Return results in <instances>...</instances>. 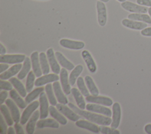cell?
<instances>
[{
    "instance_id": "10",
    "label": "cell",
    "mask_w": 151,
    "mask_h": 134,
    "mask_svg": "<svg viewBox=\"0 0 151 134\" xmlns=\"http://www.w3.org/2000/svg\"><path fill=\"white\" fill-rule=\"evenodd\" d=\"M47 56L50 66L52 72L57 74H59L61 71L60 66L58 64L55 53H54L53 49L52 48H50L47 50Z\"/></svg>"
},
{
    "instance_id": "22",
    "label": "cell",
    "mask_w": 151,
    "mask_h": 134,
    "mask_svg": "<svg viewBox=\"0 0 151 134\" xmlns=\"http://www.w3.org/2000/svg\"><path fill=\"white\" fill-rule=\"evenodd\" d=\"M37 127L40 129L44 128H58L60 126L59 122L55 119H41L37 122Z\"/></svg>"
},
{
    "instance_id": "40",
    "label": "cell",
    "mask_w": 151,
    "mask_h": 134,
    "mask_svg": "<svg viewBox=\"0 0 151 134\" xmlns=\"http://www.w3.org/2000/svg\"><path fill=\"white\" fill-rule=\"evenodd\" d=\"M13 88V85L5 80H1L0 81V89L1 90H6V91H10Z\"/></svg>"
},
{
    "instance_id": "15",
    "label": "cell",
    "mask_w": 151,
    "mask_h": 134,
    "mask_svg": "<svg viewBox=\"0 0 151 134\" xmlns=\"http://www.w3.org/2000/svg\"><path fill=\"white\" fill-rule=\"evenodd\" d=\"M60 79L59 76L55 73L45 74L44 76L38 77L35 81V86L37 87H41L46 84L51 83L58 81Z\"/></svg>"
},
{
    "instance_id": "11",
    "label": "cell",
    "mask_w": 151,
    "mask_h": 134,
    "mask_svg": "<svg viewBox=\"0 0 151 134\" xmlns=\"http://www.w3.org/2000/svg\"><path fill=\"white\" fill-rule=\"evenodd\" d=\"M60 80L61 84L62 89L66 95H68L71 93V84L69 82V77L67 69L62 68L60 73Z\"/></svg>"
},
{
    "instance_id": "24",
    "label": "cell",
    "mask_w": 151,
    "mask_h": 134,
    "mask_svg": "<svg viewBox=\"0 0 151 134\" xmlns=\"http://www.w3.org/2000/svg\"><path fill=\"white\" fill-rule=\"evenodd\" d=\"M71 93L74 98V100L76 102L77 106L80 109L84 110L86 107V104L83 94L80 92V91L78 89H76L75 87H73L71 89Z\"/></svg>"
},
{
    "instance_id": "19",
    "label": "cell",
    "mask_w": 151,
    "mask_h": 134,
    "mask_svg": "<svg viewBox=\"0 0 151 134\" xmlns=\"http://www.w3.org/2000/svg\"><path fill=\"white\" fill-rule=\"evenodd\" d=\"M122 24L125 27L130 29L141 30L147 27V25L146 23L137 21L135 20H132L130 19H124L122 21Z\"/></svg>"
},
{
    "instance_id": "32",
    "label": "cell",
    "mask_w": 151,
    "mask_h": 134,
    "mask_svg": "<svg viewBox=\"0 0 151 134\" xmlns=\"http://www.w3.org/2000/svg\"><path fill=\"white\" fill-rule=\"evenodd\" d=\"M86 84L90 91V93L93 96H98L99 94V91L96 86L93 79L90 76H86L84 78Z\"/></svg>"
},
{
    "instance_id": "1",
    "label": "cell",
    "mask_w": 151,
    "mask_h": 134,
    "mask_svg": "<svg viewBox=\"0 0 151 134\" xmlns=\"http://www.w3.org/2000/svg\"><path fill=\"white\" fill-rule=\"evenodd\" d=\"M68 106L73 109L76 113L80 115L81 116L84 117L85 119L90 121L93 123L100 125H104L109 126L111 125L112 122V119L110 117L104 116V115L99 114L97 113H92L90 112V111H85L84 110L80 109L79 107H76L72 103H68Z\"/></svg>"
},
{
    "instance_id": "5",
    "label": "cell",
    "mask_w": 151,
    "mask_h": 134,
    "mask_svg": "<svg viewBox=\"0 0 151 134\" xmlns=\"http://www.w3.org/2000/svg\"><path fill=\"white\" fill-rule=\"evenodd\" d=\"M39 105L40 102L38 101H34L25 107L20 119V123L22 125H25L28 121L29 118L31 116L33 112H34V111L38 107Z\"/></svg>"
},
{
    "instance_id": "28",
    "label": "cell",
    "mask_w": 151,
    "mask_h": 134,
    "mask_svg": "<svg viewBox=\"0 0 151 134\" xmlns=\"http://www.w3.org/2000/svg\"><path fill=\"white\" fill-rule=\"evenodd\" d=\"M9 96L17 106L21 109H25L27 107V103L22 99L18 92L14 89H12L9 91Z\"/></svg>"
},
{
    "instance_id": "51",
    "label": "cell",
    "mask_w": 151,
    "mask_h": 134,
    "mask_svg": "<svg viewBox=\"0 0 151 134\" xmlns=\"http://www.w3.org/2000/svg\"><path fill=\"white\" fill-rule=\"evenodd\" d=\"M99 1H100L101 2H107L109 1V0H99Z\"/></svg>"
},
{
    "instance_id": "4",
    "label": "cell",
    "mask_w": 151,
    "mask_h": 134,
    "mask_svg": "<svg viewBox=\"0 0 151 134\" xmlns=\"http://www.w3.org/2000/svg\"><path fill=\"white\" fill-rule=\"evenodd\" d=\"M122 7L125 10L133 13L145 14L148 12V8L145 6L136 4L130 1H124L121 4Z\"/></svg>"
},
{
    "instance_id": "41",
    "label": "cell",
    "mask_w": 151,
    "mask_h": 134,
    "mask_svg": "<svg viewBox=\"0 0 151 134\" xmlns=\"http://www.w3.org/2000/svg\"><path fill=\"white\" fill-rule=\"evenodd\" d=\"M5 119L2 115H1V123H0V133L5 134L7 133V125L5 122Z\"/></svg>"
},
{
    "instance_id": "9",
    "label": "cell",
    "mask_w": 151,
    "mask_h": 134,
    "mask_svg": "<svg viewBox=\"0 0 151 134\" xmlns=\"http://www.w3.org/2000/svg\"><path fill=\"white\" fill-rule=\"evenodd\" d=\"M48 97L46 93L42 91L39 97L40 102V119H45L48 117L49 113V106H48V101L47 100Z\"/></svg>"
},
{
    "instance_id": "53",
    "label": "cell",
    "mask_w": 151,
    "mask_h": 134,
    "mask_svg": "<svg viewBox=\"0 0 151 134\" xmlns=\"http://www.w3.org/2000/svg\"><path fill=\"white\" fill-rule=\"evenodd\" d=\"M39 1H48V0H39Z\"/></svg>"
},
{
    "instance_id": "48",
    "label": "cell",
    "mask_w": 151,
    "mask_h": 134,
    "mask_svg": "<svg viewBox=\"0 0 151 134\" xmlns=\"http://www.w3.org/2000/svg\"><path fill=\"white\" fill-rule=\"evenodd\" d=\"M6 51L5 47L2 45V43H0V54L1 55H4L5 54Z\"/></svg>"
},
{
    "instance_id": "34",
    "label": "cell",
    "mask_w": 151,
    "mask_h": 134,
    "mask_svg": "<svg viewBox=\"0 0 151 134\" xmlns=\"http://www.w3.org/2000/svg\"><path fill=\"white\" fill-rule=\"evenodd\" d=\"M45 93L47 94V96L48 97V101L51 105L52 106H56L57 105V98L55 97V94L53 90V87H52V84L50 83L47 84V85L45 87Z\"/></svg>"
},
{
    "instance_id": "43",
    "label": "cell",
    "mask_w": 151,
    "mask_h": 134,
    "mask_svg": "<svg viewBox=\"0 0 151 134\" xmlns=\"http://www.w3.org/2000/svg\"><path fill=\"white\" fill-rule=\"evenodd\" d=\"M137 4L151 7V0H136Z\"/></svg>"
},
{
    "instance_id": "36",
    "label": "cell",
    "mask_w": 151,
    "mask_h": 134,
    "mask_svg": "<svg viewBox=\"0 0 151 134\" xmlns=\"http://www.w3.org/2000/svg\"><path fill=\"white\" fill-rule=\"evenodd\" d=\"M44 90H45V88H44L43 87H40L35 89L34 90L29 92L28 94L25 97V101L27 103H31L38 96H40V94L42 91H44Z\"/></svg>"
},
{
    "instance_id": "6",
    "label": "cell",
    "mask_w": 151,
    "mask_h": 134,
    "mask_svg": "<svg viewBox=\"0 0 151 134\" xmlns=\"http://www.w3.org/2000/svg\"><path fill=\"white\" fill-rule=\"evenodd\" d=\"M86 109L88 111L95 112L108 117H111L112 115V112L109 108L104 107V106H101V104H99L92 103H88L86 104Z\"/></svg>"
},
{
    "instance_id": "38",
    "label": "cell",
    "mask_w": 151,
    "mask_h": 134,
    "mask_svg": "<svg viewBox=\"0 0 151 134\" xmlns=\"http://www.w3.org/2000/svg\"><path fill=\"white\" fill-rule=\"evenodd\" d=\"M84 80L83 79V78L82 77H79L77 80V87L79 89V90L80 91V92L83 94V95L85 97H87L88 96L90 95V91L87 88V87H86V84H85V82H84Z\"/></svg>"
},
{
    "instance_id": "52",
    "label": "cell",
    "mask_w": 151,
    "mask_h": 134,
    "mask_svg": "<svg viewBox=\"0 0 151 134\" xmlns=\"http://www.w3.org/2000/svg\"><path fill=\"white\" fill-rule=\"evenodd\" d=\"M118 1H119V2H124V1H126V0H117Z\"/></svg>"
},
{
    "instance_id": "26",
    "label": "cell",
    "mask_w": 151,
    "mask_h": 134,
    "mask_svg": "<svg viewBox=\"0 0 151 134\" xmlns=\"http://www.w3.org/2000/svg\"><path fill=\"white\" fill-rule=\"evenodd\" d=\"M9 82L13 85L15 90L18 92L21 97H25L27 96V90L24 84L20 81L19 79L16 77H11L9 79Z\"/></svg>"
},
{
    "instance_id": "45",
    "label": "cell",
    "mask_w": 151,
    "mask_h": 134,
    "mask_svg": "<svg viewBox=\"0 0 151 134\" xmlns=\"http://www.w3.org/2000/svg\"><path fill=\"white\" fill-rule=\"evenodd\" d=\"M141 34L146 37H151V27H147L141 31Z\"/></svg>"
},
{
    "instance_id": "21",
    "label": "cell",
    "mask_w": 151,
    "mask_h": 134,
    "mask_svg": "<svg viewBox=\"0 0 151 134\" xmlns=\"http://www.w3.org/2000/svg\"><path fill=\"white\" fill-rule=\"evenodd\" d=\"M22 64L21 63L16 64L10 67L8 70H6L4 73L0 74V79L6 80L9 79L15 74H17L19 71H20L21 68L22 67Z\"/></svg>"
},
{
    "instance_id": "3",
    "label": "cell",
    "mask_w": 151,
    "mask_h": 134,
    "mask_svg": "<svg viewBox=\"0 0 151 134\" xmlns=\"http://www.w3.org/2000/svg\"><path fill=\"white\" fill-rule=\"evenodd\" d=\"M26 58L24 54H4L0 56V63L6 64H18L24 62Z\"/></svg>"
},
{
    "instance_id": "49",
    "label": "cell",
    "mask_w": 151,
    "mask_h": 134,
    "mask_svg": "<svg viewBox=\"0 0 151 134\" xmlns=\"http://www.w3.org/2000/svg\"><path fill=\"white\" fill-rule=\"evenodd\" d=\"M15 131H14V129L12 127H9L8 129L7 130V133L8 134H15Z\"/></svg>"
},
{
    "instance_id": "25",
    "label": "cell",
    "mask_w": 151,
    "mask_h": 134,
    "mask_svg": "<svg viewBox=\"0 0 151 134\" xmlns=\"http://www.w3.org/2000/svg\"><path fill=\"white\" fill-rule=\"evenodd\" d=\"M55 57L57 58V60L63 68H65L67 70H72L75 67L74 65L70 62L69 60H68L64 56V55L61 53L59 51H56L55 53Z\"/></svg>"
},
{
    "instance_id": "33",
    "label": "cell",
    "mask_w": 151,
    "mask_h": 134,
    "mask_svg": "<svg viewBox=\"0 0 151 134\" xmlns=\"http://www.w3.org/2000/svg\"><path fill=\"white\" fill-rule=\"evenodd\" d=\"M127 17L130 19L142 21L147 24H151V18L147 14L141 13H133L128 15Z\"/></svg>"
},
{
    "instance_id": "44",
    "label": "cell",
    "mask_w": 151,
    "mask_h": 134,
    "mask_svg": "<svg viewBox=\"0 0 151 134\" xmlns=\"http://www.w3.org/2000/svg\"><path fill=\"white\" fill-rule=\"evenodd\" d=\"M8 92L6 90H4L1 91L0 93V102L1 104H3V103L6 100V99L8 96Z\"/></svg>"
},
{
    "instance_id": "7",
    "label": "cell",
    "mask_w": 151,
    "mask_h": 134,
    "mask_svg": "<svg viewBox=\"0 0 151 134\" xmlns=\"http://www.w3.org/2000/svg\"><path fill=\"white\" fill-rule=\"evenodd\" d=\"M96 8L98 23L101 27H104L106 24L107 22V11L106 5L103 2L98 1L96 3Z\"/></svg>"
},
{
    "instance_id": "27",
    "label": "cell",
    "mask_w": 151,
    "mask_h": 134,
    "mask_svg": "<svg viewBox=\"0 0 151 134\" xmlns=\"http://www.w3.org/2000/svg\"><path fill=\"white\" fill-rule=\"evenodd\" d=\"M49 113L50 115L60 124L65 125L67 123V119L61 115L62 113H60L57 109L54 107V106L51 105L50 106H49Z\"/></svg>"
},
{
    "instance_id": "37",
    "label": "cell",
    "mask_w": 151,
    "mask_h": 134,
    "mask_svg": "<svg viewBox=\"0 0 151 134\" xmlns=\"http://www.w3.org/2000/svg\"><path fill=\"white\" fill-rule=\"evenodd\" d=\"M35 75L33 71H30L29 73L27 75V78L26 80V84H25V88L27 90V91L29 93L31 92L32 89L34 85L35 84Z\"/></svg>"
},
{
    "instance_id": "42",
    "label": "cell",
    "mask_w": 151,
    "mask_h": 134,
    "mask_svg": "<svg viewBox=\"0 0 151 134\" xmlns=\"http://www.w3.org/2000/svg\"><path fill=\"white\" fill-rule=\"evenodd\" d=\"M22 125L21 123H19L18 122L15 123L14 125V128L15 130V133L17 134H24V129L21 126Z\"/></svg>"
},
{
    "instance_id": "14",
    "label": "cell",
    "mask_w": 151,
    "mask_h": 134,
    "mask_svg": "<svg viewBox=\"0 0 151 134\" xmlns=\"http://www.w3.org/2000/svg\"><path fill=\"white\" fill-rule=\"evenodd\" d=\"M5 103L6 105L8 106L10 111V113L11 114L12 117L14 122L17 123L20 122V119H21L20 112L17 104L14 102V100L12 99H6V100L5 101Z\"/></svg>"
},
{
    "instance_id": "46",
    "label": "cell",
    "mask_w": 151,
    "mask_h": 134,
    "mask_svg": "<svg viewBox=\"0 0 151 134\" xmlns=\"http://www.w3.org/2000/svg\"><path fill=\"white\" fill-rule=\"evenodd\" d=\"M9 68L8 64L6 63H1L0 64V74L4 73Z\"/></svg>"
},
{
    "instance_id": "39",
    "label": "cell",
    "mask_w": 151,
    "mask_h": 134,
    "mask_svg": "<svg viewBox=\"0 0 151 134\" xmlns=\"http://www.w3.org/2000/svg\"><path fill=\"white\" fill-rule=\"evenodd\" d=\"M99 131L103 134H120V132L119 130L116 129H113L112 128H109L104 126V125H101L99 126Z\"/></svg>"
},
{
    "instance_id": "20",
    "label": "cell",
    "mask_w": 151,
    "mask_h": 134,
    "mask_svg": "<svg viewBox=\"0 0 151 134\" xmlns=\"http://www.w3.org/2000/svg\"><path fill=\"white\" fill-rule=\"evenodd\" d=\"M76 125L80 128L87 129L93 133H99V127L90 121H87L84 120H78L76 122Z\"/></svg>"
},
{
    "instance_id": "18",
    "label": "cell",
    "mask_w": 151,
    "mask_h": 134,
    "mask_svg": "<svg viewBox=\"0 0 151 134\" xmlns=\"http://www.w3.org/2000/svg\"><path fill=\"white\" fill-rule=\"evenodd\" d=\"M52 87L57 101L61 104H67L68 100L64 94L65 93H63V90H62L61 89L60 83L58 81H54L52 84Z\"/></svg>"
},
{
    "instance_id": "13",
    "label": "cell",
    "mask_w": 151,
    "mask_h": 134,
    "mask_svg": "<svg viewBox=\"0 0 151 134\" xmlns=\"http://www.w3.org/2000/svg\"><path fill=\"white\" fill-rule=\"evenodd\" d=\"M112 122L111 123V128L113 129H117L120 123L121 120V107L118 102H115L112 107Z\"/></svg>"
},
{
    "instance_id": "50",
    "label": "cell",
    "mask_w": 151,
    "mask_h": 134,
    "mask_svg": "<svg viewBox=\"0 0 151 134\" xmlns=\"http://www.w3.org/2000/svg\"><path fill=\"white\" fill-rule=\"evenodd\" d=\"M148 12H149V15H150V17L151 18V7L148 9Z\"/></svg>"
},
{
    "instance_id": "35",
    "label": "cell",
    "mask_w": 151,
    "mask_h": 134,
    "mask_svg": "<svg viewBox=\"0 0 151 134\" xmlns=\"http://www.w3.org/2000/svg\"><path fill=\"white\" fill-rule=\"evenodd\" d=\"M0 110H1V114L2 115V116H4V117L5 119V122L7 123V125L9 126H12L13 125V123L14 121L12 117L11 114H10V113H9L10 111H9L8 106L6 105L2 104L0 107Z\"/></svg>"
},
{
    "instance_id": "47",
    "label": "cell",
    "mask_w": 151,
    "mask_h": 134,
    "mask_svg": "<svg viewBox=\"0 0 151 134\" xmlns=\"http://www.w3.org/2000/svg\"><path fill=\"white\" fill-rule=\"evenodd\" d=\"M145 131L147 134H151V123L147 124L144 128Z\"/></svg>"
},
{
    "instance_id": "30",
    "label": "cell",
    "mask_w": 151,
    "mask_h": 134,
    "mask_svg": "<svg viewBox=\"0 0 151 134\" xmlns=\"http://www.w3.org/2000/svg\"><path fill=\"white\" fill-rule=\"evenodd\" d=\"M83 70V66L81 64H78L76 66L71 72L69 76V82L71 86H74L77 81L78 77L82 73Z\"/></svg>"
},
{
    "instance_id": "12",
    "label": "cell",
    "mask_w": 151,
    "mask_h": 134,
    "mask_svg": "<svg viewBox=\"0 0 151 134\" xmlns=\"http://www.w3.org/2000/svg\"><path fill=\"white\" fill-rule=\"evenodd\" d=\"M86 100L88 103H92L99 104L101 105H103L105 106H110L113 104V100L106 96H88L86 98Z\"/></svg>"
},
{
    "instance_id": "29",
    "label": "cell",
    "mask_w": 151,
    "mask_h": 134,
    "mask_svg": "<svg viewBox=\"0 0 151 134\" xmlns=\"http://www.w3.org/2000/svg\"><path fill=\"white\" fill-rule=\"evenodd\" d=\"M31 59H29V57H26L24 61V64L22 66V67L21 68L20 71L19 73L17 74V77L19 80H22L24 79L27 75L29 72V70L31 67Z\"/></svg>"
},
{
    "instance_id": "23",
    "label": "cell",
    "mask_w": 151,
    "mask_h": 134,
    "mask_svg": "<svg viewBox=\"0 0 151 134\" xmlns=\"http://www.w3.org/2000/svg\"><path fill=\"white\" fill-rule=\"evenodd\" d=\"M40 116V112L38 110H36L33 113V115L30 117L26 125V131L28 134H32L35 130V125L38 118Z\"/></svg>"
},
{
    "instance_id": "16",
    "label": "cell",
    "mask_w": 151,
    "mask_h": 134,
    "mask_svg": "<svg viewBox=\"0 0 151 134\" xmlns=\"http://www.w3.org/2000/svg\"><path fill=\"white\" fill-rule=\"evenodd\" d=\"M31 61L32 68L35 76L37 77H41L42 71L40 63L39 54L37 51H34L31 54Z\"/></svg>"
},
{
    "instance_id": "2",
    "label": "cell",
    "mask_w": 151,
    "mask_h": 134,
    "mask_svg": "<svg viewBox=\"0 0 151 134\" xmlns=\"http://www.w3.org/2000/svg\"><path fill=\"white\" fill-rule=\"evenodd\" d=\"M56 107L57 110L62 113L65 117H67L70 120L73 122H76L80 118V115L76 113L73 109L70 108V107H67L65 104L58 103L57 104Z\"/></svg>"
},
{
    "instance_id": "31",
    "label": "cell",
    "mask_w": 151,
    "mask_h": 134,
    "mask_svg": "<svg viewBox=\"0 0 151 134\" xmlns=\"http://www.w3.org/2000/svg\"><path fill=\"white\" fill-rule=\"evenodd\" d=\"M40 63L43 74H48L50 73V64L48 61L47 54L44 52H41L39 54Z\"/></svg>"
},
{
    "instance_id": "8",
    "label": "cell",
    "mask_w": 151,
    "mask_h": 134,
    "mask_svg": "<svg viewBox=\"0 0 151 134\" xmlns=\"http://www.w3.org/2000/svg\"><path fill=\"white\" fill-rule=\"evenodd\" d=\"M59 43L60 45L64 48L74 50H81L85 46V44L83 41L71 40L65 38H63L60 40Z\"/></svg>"
},
{
    "instance_id": "17",
    "label": "cell",
    "mask_w": 151,
    "mask_h": 134,
    "mask_svg": "<svg viewBox=\"0 0 151 134\" xmlns=\"http://www.w3.org/2000/svg\"><path fill=\"white\" fill-rule=\"evenodd\" d=\"M81 55L89 71L91 73H94L97 70V67L91 54L85 50L81 52Z\"/></svg>"
}]
</instances>
